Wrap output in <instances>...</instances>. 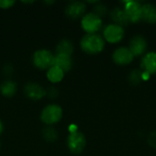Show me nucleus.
Segmentation results:
<instances>
[{
	"mask_svg": "<svg viewBox=\"0 0 156 156\" xmlns=\"http://www.w3.org/2000/svg\"><path fill=\"white\" fill-rule=\"evenodd\" d=\"M102 26L101 17L98 16L94 13L85 15L81 20V27L88 34H95L101 29Z\"/></svg>",
	"mask_w": 156,
	"mask_h": 156,
	"instance_id": "5",
	"label": "nucleus"
},
{
	"mask_svg": "<svg viewBox=\"0 0 156 156\" xmlns=\"http://www.w3.org/2000/svg\"><path fill=\"white\" fill-rule=\"evenodd\" d=\"M61 117L62 109L60 106L56 104H50L44 108L40 116L41 121L48 125H51L58 122V121H60Z\"/></svg>",
	"mask_w": 156,
	"mask_h": 156,
	"instance_id": "3",
	"label": "nucleus"
},
{
	"mask_svg": "<svg viewBox=\"0 0 156 156\" xmlns=\"http://www.w3.org/2000/svg\"><path fill=\"white\" fill-rule=\"evenodd\" d=\"M25 94L33 101H39L46 95V91L37 83H27L25 86Z\"/></svg>",
	"mask_w": 156,
	"mask_h": 156,
	"instance_id": "10",
	"label": "nucleus"
},
{
	"mask_svg": "<svg viewBox=\"0 0 156 156\" xmlns=\"http://www.w3.org/2000/svg\"><path fill=\"white\" fill-rule=\"evenodd\" d=\"M2 132H3V123H2V122L0 121V134L2 133Z\"/></svg>",
	"mask_w": 156,
	"mask_h": 156,
	"instance_id": "24",
	"label": "nucleus"
},
{
	"mask_svg": "<svg viewBox=\"0 0 156 156\" xmlns=\"http://www.w3.org/2000/svg\"><path fill=\"white\" fill-rule=\"evenodd\" d=\"M73 50H74L73 43L69 39H63L58 44L56 48V54H65V55L71 56Z\"/></svg>",
	"mask_w": 156,
	"mask_h": 156,
	"instance_id": "16",
	"label": "nucleus"
},
{
	"mask_svg": "<svg viewBox=\"0 0 156 156\" xmlns=\"http://www.w3.org/2000/svg\"><path fill=\"white\" fill-rule=\"evenodd\" d=\"M124 35V30L122 27L116 24H111L107 26L103 31V36L105 39L110 43L119 42Z\"/></svg>",
	"mask_w": 156,
	"mask_h": 156,
	"instance_id": "7",
	"label": "nucleus"
},
{
	"mask_svg": "<svg viewBox=\"0 0 156 156\" xmlns=\"http://www.w3.org/2000/svg\"><path fill=\"white\" fill-rule=\"evenodd\" d=\"M146 48H147L146 40L142 36H135L131 39L129 49L133 56H140L144 54Z\"/></svg>",
	"mask_w": 156,
	"mask_h": 156,
	"instance_id": "9",
	"label": "nucleus"
},
{
	"mask_svg": "<svg viewBox=\"0 0 156 156\" xmlns=\"http://www.w3.org/2000/svg\"><path fill=\"white\" fill-rule=\"evenodd\" d=\"M107 13V7L104 5H98L94 6V14L97 15L98 16H102Z\"/></svg>",
	"mask_w": 156,
	"mask_h": 156,
	"instance_id": "21",
	"label": "nucleus"
},
{
	"mask_svg": "<svg viewBox=\"0 0 156 156\" xmlns=\"http://www.w3.org/2000/svg\"><path fill=\"white\" fill-rule=\"evenodd\" d=\"M141 67L144 69V72L150 75L156 73V52L147 53L142 58Z\"/></svg>",
	"mask_w": 156,
	"mask_h": 156,
	"instance_id": "12",
	"label": "nucleus"
},
{
	"mask_svg": "<svg viewBox=\"0 0 156 156\" xmlns=\"http://www.w3.org/2000/svg\"><path fill=\"white\" fill-rule=\"evenodd\" d=\"M43 137L48 142H54L58 138V133L54 128L47 127L43 130Z\"/></svg>",
	"mask_w": 156,
	"mask_h": 156,
	"instance_id": "19",
	"label": "nucleus"
},
{
	"mask_svg": "<svg viewBox=\"0 0 156 156\" xmlns=\"http://www.w3.org/2000/svg\"><path fill=\"white\" fill-rule=\"evenodd\" d=\"M111 16H112V19L113 21H115L116 25L120 26V27H125L128 25L129 21L126 17V15L124 13V11L119 7H115L112 13H111Z\"/></svg>",
	"mask_w": 156,
	"mask_h": 156,
	"instance_id": "15",
	"label": "nucleus"
},
{
	"mask_svg": "<svg viewBox=\"0 0 156 156\" xmlns=\"http://www.w3.org/2000/svg\"><path fill=\"white\" fill-rule=\"evenodd\" d=\"M1 93L5 97H12L16 91V84L12 80H5L0 87Z\"/></svg>",
	"mask_w": 156,
	"mask_h": 156,
	"instance_id": "18",
	"label": "nucleus"
},
{
	"mask_svg": "<svg viewBox=\"0 0 156 156\" xmlns=\"http://www.w3.org/2000/svg\"><path fill=\"white\" fill-rule=\"evenodd\" d=\"M67 144H68V147H69V151L72 154H79L85 148L86 139H85V136L83 135V133L77 131V132L69 133L68 140H67Z\"/></svg>",
	"mask_w": 156,
	"mask_h": 156,
	"instance_id": "4",
	"label": "nucleus"
},
{
	"mask_svg": "<svg viewBox=\"0 0 156 156\" xmlns=\"http://www.w3.org/2000/svg\"><path fill=\"white\" fill-rule=\"evenodd\" d=\"M82 50L88 54H97L102 51L104 48L103 38L97 34H87L80 41Z\"/></svg>",
	"mask_w": 156,
	"mask_h": 156,
	"instance_id": "1",
	"label": "nucleus"
},
{
	"mask_svg": "<svg viewBox=\"0 0 156 156\" xmlns=\"http://www.w3.org/2000/svg\"><path fill=\"white\" fill-rule=\"evenodd\" d=\"M133 57L134 56L127 48H119L114 51L112 55L114 62L119 65H126L131 63L133 59Z\"/></svg>",
	"mask_w": 156,
	"mask_h": 156,
	"instance_id": "8",
	"label": "nucleus"
},
{
	"mask_svg": "<svg viewBox=\"0 0 156 156\" xmlns=\"http://www.w3.org/2000/svg\"><path fill=\"white\" fill-rule=\"evenodd\" d=\"M33 64L40 69H48L54 65V55L48 49L37 50L33 55Z\"/></svg>",
	"mask_w": 156,
	"mask_h": 156,
	"instance_id": "2",
	"label": "nucleus"
},
{
	"mask_svg": "<svg viewBox=\"0 0 156 156\" xmlns=\"http://www.w3.org/2000/svg\"><path fill=\"white\" fill-rule=\"evenodd\" d=\"M128 21L137 23L142 19V5L137 1H128L123 9Z\"/></svg>",
	"mask_w": 156,
	"mask_h": 156,
	"instance_id": "6",
	"label": "nucleus"
},
{
	"mask_svg": "<svg viewBox=\"0 0 156 156\" xmlns=\"http://www.w3.org/2000/svg\"><path fill=\"white\" fill-rule=\"evenodd\" d=\"M60 69L64 73L70 70L72 67V59L71 56L65 54H56L54 56V65Z\"/></svg>",
	"mask_w": 156,
	"mask_h": 156,
	"instance_id": "13",
	"label": "nucleus"
},
{
	"mask_svg": "<svg viewBox=\"0 0 156 156\" xmlns=\"http://www.w3.org/2000/svg\"><path fill=\"white\" fill-rule=\"evenodd\" d=\"M85 10H86V6L84 3L80 2V1H75L68 5L65 12L69 17L72 19H77L83 16Z\"/></svg>",
	"mask_w": 156,
	"mask_h": 156,
	"instance_id": "11",
	"label": "nucleus"
},
{
	"mask_svg": "<svg viewBox=\"0 0 156 156\" xmlns=\"http://www.w3.org/2000/svg\"><path fill=\"white\" fill-rule=\"evenodd\" d=\"M148 143L152 147L156 148V132H153L150 134L149 139H148Z\"/></svg>",
	"mask_w": 156,
	"mask_h": 156,
	"instance_id": "23",
	"label": "nucleus"
},
{
	"mask_svg": "<svg viewBox=\"0 0 156 156\" xmlns=\"http://www.w3.org/2000/svg\"><path fill=\"white\" fill-rule=\"evenodd\" d=\"M142 19L154 24L156 23V5L153 4H145L142 5Z\"/></svg>",
	"mask_w": 156,
	"mask_h": 156,
	"instance_id": "14",
	"label": "nucleus"
},
{
	"mask_svg": "<svg viewBox=\"0 0 156 156\" xmlns=\"http://www.w3.org/2000/svg\"><path fill=\"white\" fill-rule=\"evenodd\" d=\"M16 2L15 1H10V0H0V7L3 9H6L11 7Z\"/></svg>",
	"mask_w": 156,
	"mask_h": 156,
	"instance_id": "22",
	"label": "nucleus"
},
{
	"mask_svg": "<svg viewBox=\"0 0 156 156\" xmlns=\"http://www.w3.org/2000/svg\"><path fill=\"white\" fill-rule=\"evenodd\" d=\"M0 147H1V144H0Z\"/></svg>",
	"mask_w": 156,
	"mask_h": 156,
	"instance_id": "25",
	"label": "nucleus"
},
{
	"mask_svg": "<svg viewBox=\"0 0 156 156\" xmlns=\"http://www.w3.org/2000/svg\"><path fill=\"white\" fill-rule=\"evenodd\" d=\"M129 80L133 84H138L141 80H143V72L137 69L133 70L129 76Z\"/></svg>",
	"mask_w": 156,
	"mask_h": 156,
	"instance_id": "20",
	"label": "nucleus"
},
{
	"mask_svg": "<svg viewBox=\"0 0 156 156\" xmlns=\"http://www.w3.org/2000/svg\"><path fill=\"white\" fill-rule=\"evenodd\" d=\"M47 77L48 79V80L52 83H58L59 81L62 80L63 77H64V72L58 69L56 66H52L51 68H49L48 69L47 72Z\"/></svg>",
	"mask_w": 156,
	"mask_h": 156,
	"instance_id": "17",
	"label": "nucleus"
}]
</instances>
